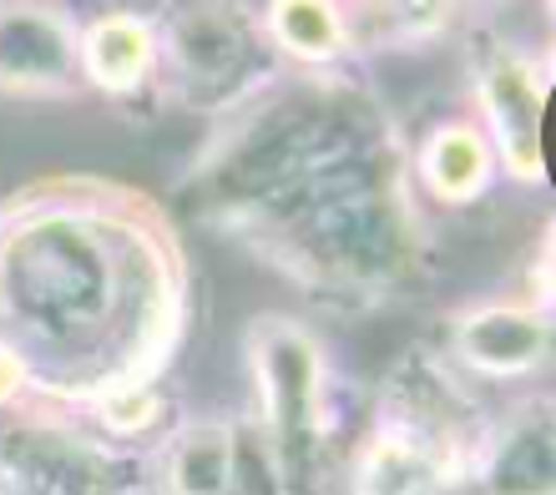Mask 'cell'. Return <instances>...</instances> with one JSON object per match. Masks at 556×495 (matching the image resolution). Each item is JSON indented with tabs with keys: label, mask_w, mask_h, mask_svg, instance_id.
<instances>
[{
	"label": "cell",
	"mask_w": 556,
	"mask_h": 495,
	"mask_svg": "<svg viewBox=\"0 0 556 495\" xmlns=\"http://www.w3.org/2000/svg\"><path fill=\"white\" fill-rule=\"evenodd\" d=\"M173 223L106 177H46L0 207V350L51 399L152 384L182 334Z\"/></svg>",
	"instance_id": "1"
},
{
	"label": "cell",
	"mask_w": 556,
	"mask_h": 495,
	"mask_svg": "<svg viewBox=\"0 0 556 495\" xmlns=\"http://www.w3.org/2000/svg\"><path fill=\"white\" fill-rule=\"evenodd\" d=\"M420 228L410 173L395 142H380L304 182L264 218L243 223L233 238L308 293L369 304L425 274Z\"/></svg>",
	"instance_id": "2"
},
{
	"label": "cell",
	"mask_w": 556,
	"mask_h": 495,
	"mask_svg": "<svg viewBox=\"0 0 556 495\" xmlns=\"http://www.w3.org/2000/svg\"><path fill=\"white\" fill-rule=\"evenodd\" d=\"M249 375L258 390V430H264L274 466L289 491L308 485L319 470V455L329 445V375H324V350L299 319L264 314L243 334Z\"/></svg>",
	"instance_id": "3"
},
{
	"label": "cell",
	"mask_w": 556,
	"mask_h": 495,
	"mask_svg": "<svg viewBox=\"0 0 556 495\" xmlns=\"http://www.w3.org/2000/svg\"><path fill=\"white\" fill-rule=\"evenodd\" d=\"M476 470V450L455 435V420L430 409H395L369 430L365 450L354 455V495H451L460 475Z\"/></svg>",
	"instance_id": "4"
},
{
	"label": "cell",
	"mask_w": 556,
	"mask_h": 495,
	"mask_svg": "<svg viewBox=\"0 0 556 495\" xmlns=\"http://www.w3.org/2000/svg\"><path fill=\"white\" fill-rule=\"evenodd\" d=\"M162 495H289L253 420H188L162 450Z\"/></svg>",
	"instance_id": "5"
},
{
	"label": "cell",
	"mask_w": 556,
	"mask_h": 495,
	"mask_svg": "<svg viewBox=\"0 0 556 495\" xmlns=\"http://www.w3.org/2000/svg\"><path fill=\"white\" fill-rule=\"evenodd\" d=\"M476 97L501 173L521 188L546 182V72L496 41L476 56Z\"/></svg>",
	"instance_id": "6"
},
{
	"label": "cell",
	"mask_w": 556,
	"mask_h": 495,
	"mask_svg": "<svg viewBox=\"0 0 556 495\" xmlns=\"http://www.w3.org/2000/svg\"><path fill=\"white\" fill-rule=\"evenodd\" d=\"M157 61H167L173 81L192 102L238 106L253 91L258 30L228 5H188L173 26L157 30Z\"/></svg>",
	"instance_id": "7"
},
{
	"label": "cell",
	"mask_w": 556,
	"mask_h": 495,
	"mask_svg": "<svg viewBox=\"0 0 556 495\" xmlns=\"http://www.w3.org/2000/svg\"><path fill=\"white\" fill-rule=\"evenodd\" d=\"M445 350L460 369L481 379H527L552 359V308L485 299L451 319Z\"/></svg>",
	"instance_id": "8"
},
{
	"label": "cell",
	"mask_w": 556,
	"mask_h": 495,
	"mask_svg": "<svg viewBox=\"0 0 556 495\" xmlns=\"http://www.w3.org/2000/svg\"><path fill=\"white\" fill-rule=\"evenodd\" d=\"M76 87V21L66 5H0V97H66Z\"/></svg>",
	"instance_id": "9"
},
{
	"label": "cell",
	"mask_w": 556,
	"mask_h": 495,
	"mask_svg": "<svg viewBox=\"0 0 556 495\" xmlns=\"http://www.w3.org/2000/svg\"><path fill=\"white\" fill-rule=\"evenodd\" d=\"M76 72L106 97H137L157 72V21L137 11H106L76 26Z\"/></svg>",
	"instance_id": "10"
},
{
	"label": "cell",
	"mask_w": 556,
	"mask_h": 495,
	"mask_svg": "<svg viewBox=\"0 0 556 495\" xmlns=\"http://www.w3.org/2000/svg\"><path fill=\"white\" fill-rule=\"evenodd\" d=\"M552 466H556V445H552V405L546 399L516 409L511 420L491 435V445L476 455L485 495H552Z\"/></svg>",
	"instance_id": "11"
},
{
	"label": "cell",
	"mask_w": 556,
	"mask_h": 495,
	"mask_svg": "<svg viewBox=\"0 0 556 495\" xmlns=\"http://www.w3.org/2000/svg\"><path fill=\"white\" fill-rule=\"evenodd\" d=\"M415 182L425 188V198L445 207L481 203L496 182V152L485 142L481 122H445L430 131L415 152Z\"/></svg>",
	"instance_id": "12"
},
{
	"label": "cell",
	"mask_w": 556,
	"mask_h": 495,
	"mask_svg": "<svg viewBox=\"0 0 556 495\" xmlns=\"http://www.w3.org/2000/svg\"><path fill=\"white\" fill-rule=\"evenodd\" d=\"M264 41L283 51L289 61L308 72H329L339 56H350L354 30L344 5H324V0H274L264 5Z\"/></svg>",
	"instance_id": "13"
},
{
	"label": "cell",
	"mask_w": 556,
	"mask_h": 495,
	"mask_svg": "<svg viewBox=\"0 0 556 495\" xmlns=\"http://www.w3.org/2000/svg\"><path fill=\"white\" fill-rule=\"evenodd\" d=\"M87 409L112 430V435H142V430H157L167 405H162V394L152 390V384H142V390L106 394V399H97V405H87Z\"/></svg>",
	"instance_id": "14"
},
{
	"label": "cell",
	"mask_w": 556,
	"mask_h": 495,
	"mask_svg": "<svg viewBox=\"0 0 556 495\" xmlns=\"http://www.w3.org/2000/svg\"><path fill=\"white\" fill-rule=\"evenodd\" d=\"M21 390H26V369H21V359L11 350H0V409L15 405Z\"/></svg>",
	"instance_id": "15"
}]
</instances>
